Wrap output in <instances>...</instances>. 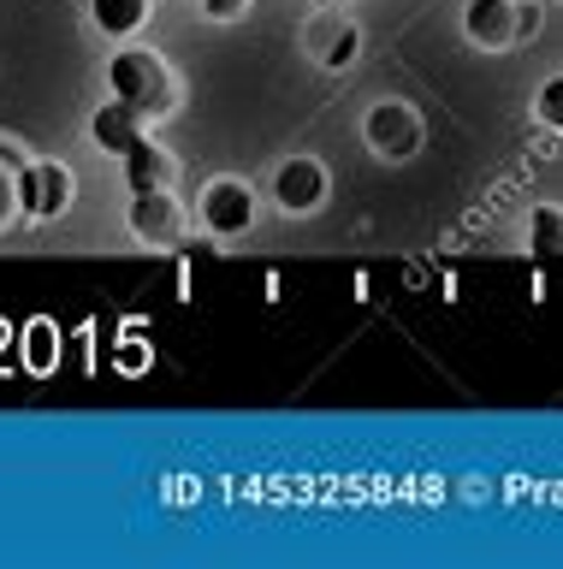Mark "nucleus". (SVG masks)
Returning a JSON list of instances; mask_svg holds the SVG:
<instances>
[{
    "mask_svg": "<svg viewBox=\"0 0 563 569\" xmlns=\"http://www.w3.org/2000/svg\"><path fill=\"white\" fill-rule=\"evenodd\" d=\"M108 89H113V101H125L143 124L167 119L172 107H179V83H172V71L154 48H131V42L119 48L108 60Z\"/></svg>",
    "mask_w": 563,
    "mask_h": 569,
    "instance_id": "1",
    "label": "nucleus"
},
{
    "mask_svg": "<svg viewBox=\"0 0 563 569\" xmlns=\"http://www.w3.org/2000/svg\"><path fill=\"white\" fill-rule=\"evenodd\" d=\"M72 190H78V178L66 160H30V167L19 172V208L30 213V220H60L66 208H72Z\"/></svg>",
    "mask_w": 563,
    "mask_h": 569,
    "instance_id": "2",
    "label": "nucleus"
},
{
    "mask_svg": "<svg viewBox=\"0 0 563 569\" xmlns=\"http://www.w3.org/2000/svg\"><path fill=\"white\" fill-rule=\"evenodd\" d=\"M202 226L214 231V238H243V231L255 226V190L243 184V178H214V184L202 190Z\"/></svg>",
    "mask_w": 563,
    "mask_h": 569,
    "instance_id": "3",
    "label": "nucleus"
},
{
    "mask_svg": "<svg viewBox=\"0 0 563 569\" xmlns=\"http://www.w3.org/2000/svg\"><path fill=\"white\" fill-rule=\"evenodd\" d=\"M125 226H131V238H137V243L167 249V243H179L184 213H179V202H172V190H137V196H131V208H125Z\"/></svg>",
    "mask_w": 563,
    "mask_h": 569,
    "instance_id": "4",
    "label": "nucleus"
},
{
    "mask_svg": "<svg viewBox=\"0 0 563 569\" xmlns=\"http://www.w3.org/2000/svg\"><path fill=\"white\" fill-rule=\"evenodd\" d=\"M273 202L285 213H314L326 202V167L309 160V154H291L285 167L273 172Z\"/></svg>",
    "mask_w": 563,
    "mask_h": 569,
    "instance_id": "5",
    "label": "nucleus"
},
{
    "mask_svg": "<svg viewBox=\"0 0 563 569\" xmlns=\"http://www.w3.org/2000/svg\"><path fill=\"white\" fill-rule=\"evenodd\" d=\"M368 142H374L380 154H392V160H410L421 149V119L410 113V107L385 101V107L368 113Z\"/></svg>",
    "mask_w": 563,
    "mask_h": 569,
    "instance_id": "6",
    "label": "nucleus"
},
{
    "mask_svg": "<svg viewBox=\"0 0 563 569\" xmlns=\"http://www.w3.org/2000/svg\"><path fill=\"white\" fill-rule=\"evenodd\" d=\"M463 30L481 48H510V36H522V12H516V0H469Z\"/></svg>",
    "mask_w": 563,
    "mask_h": 569,
    "instance_id": "7",
    "label": "nucleus"
},
{
    "mask_svg": "<svg viewBox=\"0 0 563 569\" xmlns=\"http://www.w3.org/2000/svg\"><path fill=\"white\" fill-rule=\"evenodd\" d=\"M90 137H95V149H108L113 160H125L149 131H143V119H137L125 101H101L95 113H90Z\"/></svg>",
    "mask_w": 563,
    "mask_h": 569,
    "instance_id": "8",
    "label": "nucleus"
},
{
    "mask_svg": "<svg viewBox=\"0 0 563 569\" xmlns=\"http://www.w3.org/2000/svg\"><path fill=\"white\" fill-rule=\"evenodd\" d=\"M119 167H125V190H131V196H137V190H172V184H179V160H172L161 142H149V137L137 142V149L119 160Z\"/></svg>",
    "mask_w": 563,
    "mask_h": 569,
    "instance_id": "9",
    "label": "nucleus"
},
{
    "mask_svg": "<svg viewBox=\"0 0 563 569\" xmlns=\"http://www.w3.org/2000/svg\"><path fill=\"white\" fill-rule=\"evenodd\" d=\"M149 18H154V0H90V24L113 36V42H131Z\"/></svg>",
    "mask_w": 563,
    "mask_h": 569,
    "instance_id": "10",
    "label": "nucleus"
},
{
    "mask_svg": "<svg viewBox=\"0 0 563 569\" xmlns=\"http://www.w3.org/2000/svg\"><path fill=\"white\" fill-rule=\"evenodd\" d=\"M527 249L534 256H563V208L557 202L527 208Z\"/></svg>",
    "mask_w": 563,
    "mask_h": 569,
    "instance_id": "11",
    "label": "nucleus"
},
{
    "mask_svg": "<svg viewBox=\"0 0 563 569\" xmlns=\"http://www.w3.org/2000/svg\"><path fill=\"white\" fill-rule=\"evenodd\" d=\"M24 338H30V345H24V350H30V368H37V373H48V362L60 356V332L48 327V320H37V327H30Z\"/></svg>",
    "mask_w": 563,
    "mask_h": 569,
    "instance_id": "12",
    "label": "nucleus"
},
{
    "mask_svg": "<svg viewBox=\"0 0 563 569\" xmlns=\"http://www.w3.org/2000/svg\"><path fill=\"white\" fill-rule=\"evenodd\" d=\"M356 48H362V36H356V24H339V36L321 48V66H332V71H344L350 60H356Z\"/></svg>",
    "mask_w": 563,
    "mask_h": 569,
    "instance_id": "13",
    "label": "nucleus"
},
{
    "mask_svg": "<svg viewBox=\"0 0 563 569\" xmlns=\"http://www.w3.org/2000/svg\"><path fill=\"white\" fill-rule=\"evenodd\" d=\"M540 124H552V131H563V78H552L540 89Z\"/></svg>",
    "mask_w": 563,
    "mask_h": 569,
    "instance_id": "14",
    "label": "nucleus"
},
{
    "mask_svg": "<svg viewBox=\"0 0 563 569\" xmlns=\"http://www.w3.org/2000/svg\"><path fill=\"white\" fill-rule=\"evenodd\" d=\"M250 7H255V0H202V12L214 18V24H232V18H243Z\"/></svg>",
    "mask_w": 563,
    "mask_h": 569,
    "instance_id": "15",
    "label": "nucleus"
},
{
    "mask_svg": "<svg viewBox=\"0 0 563 569\" xmlns=\"http://www.w3.org/2000/svg\"><path fill=\"white\" fill-rule=\"evenodd\" d=\"M314 7H332V0H314Z\"/></svg>",
    "mask_w": 563,
    "mask_h": 569,
    "instance_id": "16",
    "label": "nucleus"
}]
</instances>
